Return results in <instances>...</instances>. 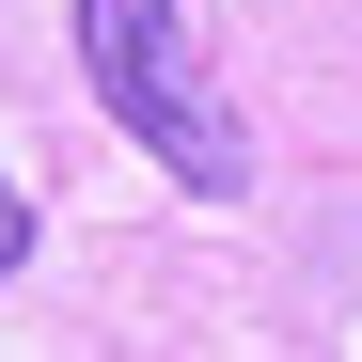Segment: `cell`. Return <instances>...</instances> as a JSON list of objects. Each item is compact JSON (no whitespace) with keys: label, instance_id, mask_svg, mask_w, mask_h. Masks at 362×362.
I'll return each instance as SVG.
<instances>
[{"label":"cell","instance_id":"6da1fadb","mask_svg":"<svg viewBox=\"0 0 362 362\" xmlns=\"http://www.w3.org/2000/svg\"><path fill=\"white\" fill-rule=\"evenodd\" d=\"M79 64H95V110L173 173V189H205V205L252 189V110H236V79L189 47L173 0H79Z\"/></svg>","mask_w":362,"mask_h":362},{"label":"cell","instance_id":"7a4b0ae2","mask_svg":"<svg viewBox=\"0 0 362 362\" xmlns=\"http://www.w3.org/2000/svg\"><path fill=\"white\" fill-rule=\"evenodd\" d=\"M16 268H32V189L0 173V284H16Z\"/></svg>","mask_w":362,"mask_h":362}]
</instances>
